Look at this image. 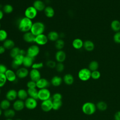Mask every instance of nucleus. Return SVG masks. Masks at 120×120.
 Returning <instances> with one entry per match:
<instances>
[{
    "label": "nucleus",
    "instance_id": "e433bc0d",
    "mask_svg": "<svg viewBox=\"0 0 120 120\" xmlns=\"http://www.w3.org/2000/svg\"><path fill=\"white\" fill-rule=\"evenodd\" d=\"M14 10V8L13 6L9 4H7L5 5L2 8V10L4 13L7 14H9L11 13Z\"/></svg>",
    "mask_w": 120,
    "mask_h": 120
},
{
    "label": "nucleus",
    "instance_id": "f257e3e1",
    "mask_svg": "<svg viewBox=\"0 0 120 120\" xmlns=\"http://www.w3.org/2000/svg\"><path fill=\"white\" fill-rule=\"evenodd\" d=\"M32 24L33 22L31 20L24 16L19 20L17 24L18 29L24 33L30 31Z\"/></svg>",
    "mask_w": 120,
    "mask_h": 120
},
{
    "label": "nucleus",
    "instance_id": "4be33fe9",
    "mask_svg": "<svg viewBox=\"0 0 120 120\" xmlns=\"http://www.w3.org/2000/svg\"><path fill=\"white\" fill-rule=\"evenodd\" d=\"M63 79L60 76L55 75L52 78L51 83L54 87H58L61 85Z\"/></svg>",
    "mask_w": 120,
    "mask_h": 120
},
{
    "label": "nucleus",
    "instance_id": "c9c22d12",
    "mask_svg": "<svg viewBox=\"0 0 120 120\" xmlns=\"http://www.w3.org/2000/svg\"><path fill=\"white\" fill-rule=\"evenodd\" d=\"M96 107L98 110L101 111H104L107 109V105L105 102L100 101L98 102L96 105Z\"/></svg>",
    "mask_w": 120,
    "mask_h": 120
},
{
    "label": "nucleus",
    "instance_id": "9d476101",
    "mask_svg": "<svg viewBox=\"0 0 120 120\" xmlns=\"http://www.w3.org/2000/svg\"><path fill=\"white\" fill-rule=\"evenodd\" d=\"M41 108L45 112H48L52 110V98L42 101Z\"/></svg>",
    "mask_w": 120,
    "mask_h": 120
},
{
    "label": "nucleus",
    "instance_id": "603ef678",
    "mask_svg": "<svg viewBox=\"0 0 120 120\" xmlns=\"http://www.w3.org/2000/svg\"><path fill=\"white\" fill-rule=\"evenodd\" d=\"M6 51L5 48L3 45H0V54H3Z\"/></svg>",
    "mask_w": 120,
    "mask_h": 120
},
{
    "label": "nucleus",
    "instance_id": "ddd939ff",
    "mask_svg": "<svg viewBox=\"0 0 120 120\" xmlns=\"http://www.w3.org/2000/svg\"><path fill=\"white\" fill-rule=\"evenodd\" d=\"M29 76L30 80L35 82L40 79L41 77V73L39 70L36 69H31L29 72Z\"/></svg>",
    "mask_w": 120,
    "mask_h": 120
},
{
    "label": "nucleus",
    "instance_id": "6ab92c4d",
    "mask_svg": "<svg viewBox=\"0 0 120 120\" xmlns=\"http://www.w3.org/2000/svg\"><path fill=\"white\" fill-rule=\"evenodd\" d=\"M36 36L34 35L30 31H28L24 33L23 35V40L29 43H32L35 42Z\"/></svg>",
    "mask_w": 120,
    "mask_h": 120
},
{
    "label": "nucleus",
    "instance_id": "c85d7f7f",
    "mask_svg": "<svg viewBox=\"0 0 120 120\" xmlns=\"http://www.w3.org/2000/svg\"><path fill=\"white\" fill-rule=\"evenodd\" d=\"M73 47L75 49H81L83 45V42L80 38H77L74 39L72 43Z\"/></svg>",
    "mask_w": 120,
    "mask_h": 120
},
{
    "label": "nucleus",
    "instance_id": "72a5a7b5",
    "mask_svg": "<svg viewBox=\"0 0 120 120\" xmlns=\"http://www.w3.org/2000/svg\"><path fill=\"white\" fill-rule=\"evenodd\" d=\"M20 50L21 49H20L19 47L15 46L10 51L9 54L10 57L13 59L16 56L18 55L19 54H20Z\"/></svg>",
    "mask_w": 120,
    "mask_h": 120
},
{
    "label": "nucleus",
    "instance_id": "6e6552de",
    "mask_svg": "<svg viewBox=\"0 0 120 120\" xmlns=\"http://www.w3.org/2000/svg\"><path fill=\"white\" fill-rule=\"evenodd\" d=\"M25 107L29 110L35 109L38 106L37 99L30 97H28L24 101Z\"/></svg>",
    "mask_w": 120,
    "mask_h": 120
},
{
    "label": "nucleus",
    "instance_id": "3c124183",
    "mask_svg": "<svg viewBox=\"0 0 120 120\" xmlns=\"http://www.w3.org/2000/svg\"><path fill=\"white\" fill-rule=\"evenodd\" d=\"M114 120H120V111L115 112L114 115Z\"/></svg>",
    "mask_w": 120,
    "mask_h": 120
},
{
    "label": "nucleus",
    "instance_id": "f03ea898",
    "mask_svg": "<svg viewBox=\"0 0 120 120\" xmlns=\"http://www.w3.org/2000/svg\"><path fill=\"white\" fill-rule=\"evenodd\" d=\"M45 30V25L41 22L38 21L33 23L30 31L35 36L43 34Z\"/></svg>",
    "mask_w": 120,
    "mask_h": 120
},
{
    "label": "nucleus",
    "instance_id": "412c9836",
    "mask_svg": "<svg viewBox=\"0 0 120 120\" xmlns=\"http://www.w3.org/2000/svg\"><path fill=\"white\" fill-rule=\"evenodd\" d=\"M33 6L38 12L44 10L45 6L44 2L41 0H36L33 3Z\"/></svg>",
    "mask_w": 120,
    "mask_h": 120
},
{
    "label": "nucleus",
    "instance_id": "7ed1b4c3",
    "mask_svg": "<svg viewBox=\"0 0 120 120\" xmlns=\"http://www.w3.org/2000/svg\"><path fill=\"white\" fill-rule=\"evenodd\" d=\"M96 105L91 102H87L84 103L82 107V112L88 115L94 114L96 111Z\"/></svg>",
    "mask_w": 120,
    "mask_h": 120
},
{
    "label": "nucleus",
    "instance_id": "f704fd0d",
    "mask_svg": "<svg viewBox=\"0 0 120 120\" xmlns=\"http://www.w3.org/2000/svg\"><path fill=\"white\" fill-rule=\"evenodd\" d=\"M54 45L58 50H61L64 47L65 42L63 39L59 38L55 42Z\"/></svg>",
    "mask_w": 120,
    "mask_h": 120
},
{
    "label": "nucleus",
    "instance_id": "864d4df0",
    "mask_svg": "<svg viewBox=\"0 0 120 120\" xmlns=\"http://www.w3.org/2000/svg\"><path fill=\"white\" fill-rule=\"evenodd\" d=\"M4 16V12L2 10L0 9V20H1Z\"/></svg>",
    "mask_w": 120,
    "mask_h": 120
},
{
    "label": "nucleus",
    "instance_id": "39448f33",
    "mask_svg": "<svg viewBox=\"0 0 120 120\" xmlns=\"http://www.w3.org/2000/svg\"><path fill=\"white\" fill-rule=\"evenodd\" d=\"M40 48L37 45H32L30 46L26 51L27 55L35 58L39 53Z\"/></svg>",
    "mask_w": 120,
    "mask_h": 120
},
{
    "label": "nucleus",
    "instance_id": "9b49d317",
    "mask_svg": "<svg viewBox=\"0 0 120 120\" xmlns=\"http://www.w3.org/2000/svg\"><path fill=\"white\" fill-rule=\"evenodd\" d=\"M48 40L47 36L43 33L36 36L34 43L38 45H44L47 43Z\"/></svg>",
    "mask_w": 120,
    "mask_h": 120
},
{
    "label": "nucleus",
    "instance_id": "6e6d98bb",
    "mask_svg": "<svg viewBox=\"0 0 120 120\" xmlns=\"http://www.w3.org/2000/svg\"><path fill=\"white\" fill-rule=\"evenodd\" d=\"M13 120L12 119H10V118H8V119H7L6 120Z\"/></svg>",
    "mask_w": 120,
    "mask_h": 120
},
{
    "label": "nucleus",
    "instance_id": "de8ad7c7",
    "mask_svg": "<svg viewBox=\"0 0 120 120\" xmlns=\"http://www.w3.org/2000/svg\"><path fill=\"white\" fill-rule=\"evenodd\" d=\"M26 86H27L28 89L37 88L36 82H35L33 81H32V80H30L27 82Z\"/></svg>",
    "mask_w": 120,
    "mask_h": 120
},
{
    "label": "nucleus",
    "instance_id": "37998d69",
    "mask_svg": "<svg viewBox=\"0 0 120 120\" xmlns=\"http://www.w3.org/2000/svg\"><path fill=\"white\" fill-rule=\"evenodd\" d=\"M43 66H44L43 63L42 62H40L34 63L31 68L32 69H36L39 70V69L42 68L43 67Z\"/></svg>",
    "mask_w": 120,
    "mask_h": 120
},
{
    "label": "nucleus",
    "instance_id": "473e14b6",
    "mask_svg": "<svg viewBox=\"0 0 120 120\" xmlns=\"http://www.w3.org/2000/svg\"><path fill=\"white\" fill-rule=\"evenodd\" d=\"M111 27L113 31H119L120 30V22L117 20L112 21L111 23Z\"/></svg>",
    "mask_w": 120,
    "mask_h": 120
},
{
    "label": "nucleus",
    "instance_id": "13d9d810",
    "mask_svg": "<svg viewBox=\"0 0 120 120\" xmlns=\"http://www.w3.org/2000/svg\"><path fill=\"white\" fill-rule=\"evenodd\" d=\"M0 28H1V24H0Z\"/></svg>",
    "mask_w": 120,
    "mask_h": 120
},
{
    "label": "nucleus",
    "instance_id": "4468645a",
    "mask_svg": "<svg viewBox=\"0 0 120 120\" xmlns=\"http://www.w3.org/2000/svg\"><path fill=\"white\" fill-rule=\"evenodd\" d=\"M50 83L45 78H41L38 81L36 82V86L39 89L47 88Z\"/></svg>",
    "mask_w": 120,
    "mask_h": 120
},
{
    "label": "nucleus",
    "instance_id": "58836bf2",
    "mask_svg": "<svg viewBox=\"0 0 120 120\" xmlns=\"http://www.w3.org/2000/svg\"><path fill=\"white\" fill-rule=\"evenodd\" d=\"M99 64L98 61L96 60L91 61L89 65V69L92 71L97 70L98 68Z\"/></svg>",
    "mask_w": 120,
    "mask_h": 120
},
{
    "label": "nucleus",
    "instance_id": "393cba45",
    "mask_svg": "<svg viewBox=\"0 0 120 120\" xmlns=\"http://www.w3.org/2000/svg\"><path fill=\"white\" fill-rule=\"evenodd\" d=\"M44 12L45 15L48 18H52L55 15L54 9L51 6L45 7Z\"/></svg>",
    "mask_w": 120,
    "mask_h": 120
},
{
    "label": "nucleus",
    "instance_id": "f3484780",
    "mask_svg": "<svg viewBox=\"0 0 120 120\" xmlns=\"http://www.w3.org/2000/svg\"><path fill=\"white\" fill-rule=\"evenodd\" d=\"M13 109L15 111H21L25 107L24 101L20 99L15 100L13 104Z\"/></svg>",
    "mask_w": 120,
    "mask_h": 120
},
{
    "label": "nucleus",
    "instance_id": "79ce46f5",
    "mask_svg": "<svg viewBox=\"0 0 120 120\" xmlns=\"http://www.w3.org/2000/svg\"><path fill=\"white\" fill-rule=\"evenodd\" d=\"M100 73L98 70L92 71L91 73V77L94 80H97L99 79L100 77Z\"/></svg>",
    "mask_w": 120,
    "mask_h": 120
},
{
    "label": "nucleus",
    "instance_id": "a878e982",
    "mask_svg": "<svg viewBox=\"0 0 120 120\" xmlns=\"http://www.w3.org/2000/svg\"><path fill=\"white\" fill-rule=\"evenodd\" d=\"M28 96L27 91L23 89H21L17 91V98L19 99L25 100Z\"/></svg>",
    "mask_w": 120,
    "mask_h": 120
},
{
    "label": "nucleus",
    "instance_id": "052dcab7",
    "mask_svg": "<svg viewBox=\"0 0 120 120\" xmlns=\"http://www.w3.org/2000/svg\"></svg>",
    "mask_w": 120,
    "mask_h": 120
},
{
    "label": "nucleus",
    "instance_id": "09e8293b",
    "mask_svg": "<svg viewBox=\"0 0 120 120\" xmlns=\"http://www.w3.org/2000/svg\"><path fill=\"white\" fill-rule=\"evenodd\" d=\"M113 40L117 44H120V31L115 33L113 36Z\"/></svg>",
    "mask_w": 120,
    "mask_h": 120
},
{
    "label": "nucleus",
    "instance_id": "4c0bfd02",
    "mask_svg": "<svg viewBox=\"0 0 120 120\" xmlns=\"http://www.w3.org/2000/svg\"><path fill=\"white\" fill-rule=\"evenodd\" d=\"M62 105V102L61 100H52V110L57 111L60 109Z\"/></svg>",
    "mask_w": 120,
    "mask_h": 120
},
{
    "label": "nucleus",
    "instance_id": "20e7f679",
    "mask_svg": "<svg viewBox=\"0 0 120 120\" xmlns=\"http://www.w3.org/2000/svg\"><path fill=\"white\" fill-rule=\"evenodd\" d=\"M91 71L87 68L81 69L78 73L79 79L82 81H87L91 77Z\"/></svg>",
    "mask_w": 120,
    "mask_h": 120
},
{
    "label": "nucleus",
    "instance_id": "c03bdc74",
    "mask_svg": "<svg viewBox=\"0 0 120 120\" xmlns=\"http://www.w3.org/2000/svg\"><path fill=\"white\" fill-rule=\"evenodd\" d=\"M55 68H56V70H57V72H61L64 69V65L63 64V63L58 62L56 64Z\"/></svg>",
    "mask_w": 120,
    "mask_h": 120
},
{
    "label": "nucleus",
    "instance_id": "5701e85b",
    "mask_svg": "<svg viewBox=\"0 0 120 120\" xmlns=\"http://www.w3.org/2000/svg\"><path fill=\"white\" fill-rule=\"evenodd\" d=\"M47 36L48 40L52 42H55L56 40L59 39L60 37L59 34L57 31L53 30L50 31L48 33Z\"/></svg>",
    "mask_w": 120,
    "mask_h": 120
},
{
    "label": "nucleus",
    "instance_id": "0eeeda50",
    "mask_svg": "<svg viewBox=\"0 0 120 120\" xmlns=\"http://www.w3.org/2000/svg\"><path fill=\"white\" fill-rule=\"evenodd\" d=\"M51 92L47 88L39 89L38 91V99L43 101L51 98Z\"/></svg>",
    "mask_w": 120,
    "mask_h": 120
},
{
    "label": "nucleus",
    "instance_id": "c756f323",
    "mask_svg": "<svg viewBox=\"0 0 120 120\" xmlns=\"http://www.w3.org/2000/svg\"><path fill=\"white\" fill-rule=\"evenodd\" d=\"M28 96L29 97L32 98L36 99H38V90H37L36 88H30L28 89L27 90Z\"/></svg>",
    "mask_w": 120,
    "mask_h": 120
},
{
    "label": "nucleus",
    "instance_id": "a19ab883",
    "mask_svg": "<svg viewBox=\"0 0 120 120\" xmlns=\"http://www.w3.org/2000/svg\"><path fill=\"white\" fill-rule=\"evenodd\" d=\"M7 79L5 74L0 73V88L3 87L6 83Z\"/></svg>",
    "mask_w": 120,
    "mask_h": 120
},
{
    "label": "nucleus",
    "instance_id": "a211bd4d",
    "mask_svg": "<svg viewBox=\"0 0 120 120\" xmlns=\"http://www.w3.org/2000/svg\"><path fill=\"white\" fill-rule=\"evenodd\" d=\"M55 58L58 62L63 63L66 59V54L62 50H58L55 54Z\"/></svg>",
    "mask_w": 120,
    "mask_h": 120
},
{
    "label": "nucleus",
    "instance_id": "8fccbe9b",
    "mask_svg": "<svg viewBox=\"0 0 120 120\" xmlns=\"http://www.w3.org/2000/svg\"><path fill=\"white\" fill-rule=\"evenodd\" d=\"M8 70L7 67L6 65L3 64H0V73L5 74Z\"/></svg>",
    "mask_w": 120,
    "mask_h": 120
},
{
    "label": "nucleus",
    "instance_id": "2f4dec72",
    "mask_svg": "<svg viewBox=\"0 0 120 120\" xmlns=\"http://www.w3.org/2000/svg\"><path fill=\"white\" fill-rule=\"evenodd\" d=\"M15 111L12 109H8L7 110H6L4 112V116L8 118L12 119L13 118L15 115Z\"/></svg>",
    "mask_w": 120,
    "mask_h": 120
},
{
    "label": "nucleus",
    "instance_id": "49530a36",
    "mask_svg": "<svg viewBox=\"0 0 120 120\" xmlns=\"http://www.w3.org/2000/svg\"><path fill=\"white\" fill-rule=\"evenodd\" d=\"M62 98V96L60 93H55L53 94L52 99V100H61Z\"/></svg>",
    "mask_w": 120,
    "mask_h": 120
},
{
    "label": "nucleus",
    "instance_id": "cd10ccee",
    "mask_svg": "<svg viewBox=\"0 0 120 120\" xmlns=\"http://www.w3.org/2000/svg\"><path fill=\"white\" fill-rule=\"evenodd\" d=\"M83 46L85 50L90 52L93 50L95 47L94 44L90 40H86L83 42Z\"/></svg>",
    "mask_w": 120,
    "mask_h": 120
},
{
    "label": "nucleus",
    "instance_id": "7c9ffc66",
    "mask_svg": "<svg viewBox=\"0 0 120 120\" xmlns=\"http://www.w3.org/2000/svg\"><path fill=\"white\" fill-rule=\"evenodd\" d=\"M11 104L10 101L7 99L1 100L0 102V108L3 110H6L9 108Z\"/></svg>",
    "mask_w": 120,
    "mask_h": 120
},
{
    "label": "nucleus",
    "instance_id": "423d86ee",
    "mask_svg": "<svg viewBox=\"0 0 120 120\" xmlns=\"http://www.w3.org/2000/svg\"><path fill=\"white\" fill-rule=\"evenodd\" d=\"M38 12V11L33 6H30L27 7L25 10L24 16L32 20L36 17Z\"/></svg>",
    "mask_w": 120,
    "mask_h": 120
},
{
    "label": "nucleus",
    "instance_id": "ea45409f",
    "mask_svg": "<svg viewBox=\"0 0 120 120\" xmlns=\"http://www.w3.org/2000/svg\"><path fill=\"white\" fill-rule=\"evenodd\" d=\"M8 33L4 29H0V42H4L8 38Z\"/></svg>",
    "mask_w": 120,
    "mask_h": 120
},
{
    "label": "nucleus",
    "instance_id": "4d7b16f0",
    "mask_svg": "<svg viewBox=\"0 0 120 120\" xmlns=\"http://www.w3.org/2000/svg\"><path fill=\"white\" fill-rule=\"evenodd\" d=\"M15 120H22L21 119H16Z\"/></svg>",
    "mask_w": 120,
    "mask_h": 120
},
{
    "label": "nucleus",
    "instance_id": "f8f14e48",
    "mask_svg": "<svg viewBox=\"0 0 120 120\" xmlns=\"http://www.w3.org/2000/svg\"><path fill=\"white\" fill-rule=\"evenodd\" d=\"M15 73L17 77L20 79L25 78L29 75V70L27 68L25 67H22L18 68Z\"/></svg>",
    "mask_w": 120,
    "mask_h": 120
},
{
    "label": "nucleus",
    "instance_id": "aec40b11",
    "mask_svg": "<svg viewBox=\"0 0 120 120\" xmlns=\"http://www.w3.org/2000/svg\"><path fill=\"white\" fill-rule=\"evenodd\" d=\"M34 58L30 57L27 55H25L23 58L22 65L24 67L26 68H29L31 67L33 64L34 63Z\"/></svg>",
    "mask_w": 120,
    "mask_h": 120
},
{
    "label": "nucleus",
    "instance_id": "bf43d9fd",
    "mask_svg": "<svg viewBox=\"0 0 120 120\" xmlns=\"http://www.w3.org/2000/svg\"><path fill=\"white\" fill-rule=\"evenodd\" d=\"M0 93H1V90H0Z\"/></svg>",
    "mask_w": 120,
    "mask_h": 120
},
{
    "label": "nucleus",
    "instance_id": "2eb2a0df",
    "mask_svg": "<svg viewBox=\"0 0 120 120\" xmlns=\"http://www.w3.org/2000/svg\"><path fill=\"white\" fill-rule=\"evenodd\" d=\"M6 78L8 81L10 82H14L17 79V76L16 73H15L13 70L8 69L6 73H5Z\"/></svg>",
    "mask_w": 120,
    "mask_h": 120
},
{
    "label": "nucleus",
    "instance_id": "b1692460",
    "mask_svg": "<svg viewBox=\"0 0 120 120\" xmlns=\"http://www.w3.org/2000/svg\"><path fill=\"white\" fill-rule=\"evenodd\" d=\"M62 79L64 82L68 85L72 84L74 82V78L70 74H65Z\"/></svg>",
    "mask_w": 120,
    "mask_h": 120
},
{
    "label": "nucleus",
    "instance_id": "a18cd8bd",
    "mask_svg": "<svg viewBox=\"0 0 120 120\" xmlns=\"http://www.w3.org/2000/svg\"><path fill=\"white\" fill-rule=\"evenodd\" d=\"M56 63L55 61L52 60H48L46 61V66L51 68H53L56 67Z\"/></svg>",
    "mask_w": 120,
    "mask_h": 120
},
{
    "label": "nucleus",
    "instance_id": "5fc2aeb1",
    "mask_svg": "<svg viewBox=\"0 0 120 120\" xmlns=\"http://www.w3.org/2000/svg\"><path fill=\"white\" fill-rule=\"evenodd\" d=\"M2 109L0 108V116L1 115V114H2Z\"/></svg>",
    "mask_w": 120,
    "mask_h": 120
},
{
    "label": "nucleus",
    "instance_id": "1a4fd4ad",
    "mask_svg": "<svg viewBox=\"0 0 120 120\" xmlns=\"http://www.w3.org/2000/svg\"><path fill=\"white\" fill-rule=\"evenodd\" d=\"M24 57V55L19 54L18 55L13 58L11 63L12 68L13 69H17L18 68H19L20 66L22 65Z\"/></svg>",
    "mask_w": 120,
    "mask_h": 120
},
{
    "label": "nucleus",
    "instance_id": "bb28decb",
    "mask_svg": "<svg viewBox=\"0 0 120 120\" xmlns=\"http://www.w3.org/2000/svg\"><path fill=\"white\" fill-rule=\"evenodd\" d=\"M15 42L11 39H7L3 42V46L6 49L11 50L15 47Z\"/></svg>",
    "mask_w": 120,
    "mask_h": 120
},
{
    "label": "nucleus",
    "instance_id": "dca6fc26",
    "mask_svg": "<svg viewBox=\"0 0 120 120\" xmlns=\"http://www.w3.org/2000/svg\"><path fill=\"white\" fill-rule=\"evenodd\" d=\"M6 98L9 101H15L17 98V91L15 89L8 90L6 94Z\"/></svg>",
    "mask_w": 120,
    "mask_h": 120
}]
</instances>
